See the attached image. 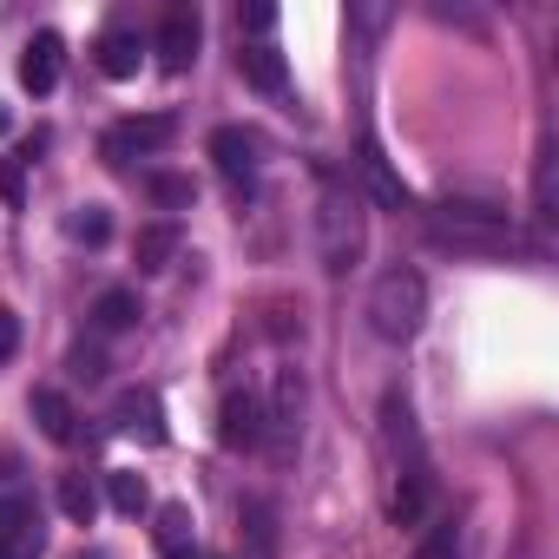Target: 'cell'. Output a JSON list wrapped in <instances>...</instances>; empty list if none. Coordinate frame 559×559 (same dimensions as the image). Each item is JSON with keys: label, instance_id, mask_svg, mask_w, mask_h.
<instances>
[{"label": "cell", "instance_id": "obj_9", "mask_svg": "<svg viewBox=\"0 0 559 559\" xmlns=\"http://www.w3.org/2000/svg\"><path fill=\"white\" fill-rule=\"evenodd\" d=\"M257 132H243V126H217L211 132V158H217V171L237 185V191H250L257 185Z\"/></svg>", "mask_w": 559, "mask_h": 559}, {"label": "cell", "instance_id": "obj_29", "mask_svg": "<svg viewBox=\"0 0 559 559\" xmlns=\"http://www.w3.org/2000/svg\"><path fill=\"white\" fill-rule=\"evenodd\" d=\"M276 27V8H263V0H257V8H237V34H250V40H263Z\"/></svg>", "mask_w": 559, "mask_h": 559}, {"label": "cell", "instance_id": "obj_14", "mask_svg": "<svg viewBox=\"0 0 559 559\" xmlns=\"http://www.w3.org/2000/svg\"><path fill=\"white\" fill-rule=\"evenodd\" d=\"M428 507H435V467H428V461H421V467H402V487H395V500H389V520H395V526H421Z\"/></svg>", "mask_w": 559, "mask_h": 559}, {"label": "cell", "instance_id": "obj_33", "mask_svg": "<svg viewBox=\"0 0 559 559\" xmlns=\"http://www.w3.org/2000/svg\"><path fill=\"white\" fill-rule=\"evenodd\" d=\"M73 559H99V552H73Z\"/></svg>", "mask_w": 559, "mask_h": 559}, {"label": "cell", "instance_id": "obj_19", "mask_svg": "<svg viewBox=\"0 0 559 559\" xmlns=\"http://www.w3.org/2000/svg\"><path fill=\"white\" fill-rule=\"evenodd\" d=\"M139 67H145V47H139V34H99V73L106 80H139Z\"/></svg>", "mask_w": 559, "mask_h": 559}, {"label": "cell", "instance_id": "obj_12", "mask_svg": "<svg viewBox=\"0 0 559 559\" xmlns=\"http://www.w3.org/2000/svg\"><path fill=\"white\" fill-rule=\"evenodd\" d=\"M152 546H158L165 559H198V520H191L185 500H165V507H158V520H152Z\"/></svg>", "mask_w": 559, "mask_h": 559}, {"label": "cell", "instance_id": "obj_30", "mask_svg": "<svg viewBox=\"0 0 559 559\" xmlns=\"http://www.w3.org/2000/svg\"><path fill=\"white\" fill-rule=\"evenodd\" d=\"M14 349H21V317H14V310H0V362H8Z\"/></svg>", "mask_w": 559, "mask_h": 559}, {"label": "cell", "instance_id": "obj_17", "mask_svg": "<svg viewBox=\"0 0 559 559\" xmlns=\"http://www.w3.org/2000/svg\"><path fill=\"white\" fill-rule=\"evenodd\" d=\"M34 421H40V435L53 448H73L80 441V415H73V402L60 389H34Z\"/></svg>", "mask_w": 559, "mask_h": 559}, {"label": "cell", "instance_id": "obj_25", "mask_svg": "<svg viewBox=\"0 0 559 559\" xmlns=\"http://www.w3.org/2000/svg\"><path fill=\"white\" fill-rule=\"evenodd\" d=\"M67 237L86 243V250H99V243L112 237V211H106V204H80V211H67Z\"/></svg>", "mask_w": 559, "mask_h": 559}, {"label": "cell", "instance_id": "obj_11", "mask_svg": "<svg viewBox=\"0 0 559 559\" xmlns=\"http://www.w3.org/2000/svg\"><path fill=\"white\" fill-rule=\"evenodd\" d=\"M356 171H362V185H369V198H376L382 211H408V204H415V191L402 185V171L389 165V152H382L376 139H362V158H356Z\"/></svg>", "mask_w": 559, "mask_h": 559}, {"label": "cell", "instance_id": "obj_16", "mask_svg": "<svg viewBox=\"0 0 559 559\" xmlns=\"http://www.w3.org/2000/svg\"><path fill=\"white\" fill-rule=\"evenodd\" d=\"M178 243H185L178 217H158V224H145V230H139V243H132V263H139L145 276H158V270H171Z\"/></svg>", "mask_w": 559, "mask_h": 559}, {"label": "cell", "instance_id": "obj_15", "mask_svg": "<svg viewBox=\"0 0 559 559\" xmlns=\"http://www.w3.org/2000/svg\"><path fill=\"white\" fill-rule=\"evenodd\" d=\"M237 73H243V86H257V93H284V86H290V67H284V53H276L270 40H250V47L237 53Z\"/></svg>", "mask_w": 559, "mask_h": 559}, {"label": "cell", "instance_id": "obj_1", "mask_svg": "<svg viewBox=\"0 0 559 559\" xmlns=\"http://www.w3.org/2000/svg\"><path fill=\"white\" fill-rule=\"evenodd\" d=\"M428 230H435V243H454V250H480V257L520 250V230H513L507 204H487V198H461V191H448V198L428 211Z\"/></svg>", "mask_w": 559, "mask_h": 559}, {"label": "cell", "instance_id": "obj_32", "mask_svg": "<svg viewBox=\"0 0 559 559\" xmlns=\"http://www.w3.org/2000/svg\"><path fill=\"white\" fill-rule=\"evenodd\" d=\"M0 132H14V112H8V99H0Z\"/></svg>", "mask_w": 559, "mask_h": 559}, {"label": "cell", "instance_id": "obj_2", "mask_svg": "<svg viewBox=\"0 0 559 559\" xmlns=\"http://www.w3.org/2000/svg\"><path fill=\"white\" fill-rule=\"evenodd\" d=\"M362 237H369L362 198L336 171H323V191H317V257H323V270L330 276H349L362 263Z\"/></svg>", "mask_w": 559, "mask_h": 559}, {"label": "cell", "instance_id": "obj_6", "mask_svg": "<svg viewBox=\"0 0 559 559\" xmlns=\"http://www.w3.org/2000/svg\"><path fill=\"white\" fill-rule=\"evenodd\" d=\"M40 546H47L40 507L8 493V500H0V559H40Z\"/></svg>", "mask_w": 559, "mask_h": 559}, {"label": "cell", "instance_id": "obj_21", "mask_svg": "<svg viewBox=\"0 0 559 559\" xmlns=\"http://www.w3.org/2000/svg\"><path fill=\"white\" fill-rule=\"evenodd\" d=\"M533 217H539L546 230L559 224V152H552V145L539 152V171H533Z\"/></svg>", "mask_w": 559, "mask_h": 559}, {"label": "cell", "instance_id": "obj_5", "mask_svg": "<svg viewBox=\"0 0 559 559\" xmlns=\"http://www.w3.org/2000/svg\"><path fill=\"white\" fill-rule=\"evenodd\" d=\"M171 139H178V119H171V112H145V119H126L119 132H106V145H99V152H106V165H119V171H126V165H132V152H165Z\"/></svg>", "mask_w": 559, "mask_h": 559}, {"label": "cell", "instance_id": "obj_18", "mask_svg": "<svg viewBox=\"0 0 559 559\" xmlns=\"http://www.w3.org/2000/svg\"><path fill=\"white\" fill-rule=\"evenodd\" d=\"M304 402H310L304 376L284 369V376H276V402L263 408V415H270V435H297V428H304Z\"/></svg>", "mask_w": 559, "mask_h": 559}, {"label": "cell", "instance_id": "obj_10", "mask_svg": "<svg viewBox=\"0 0 559 559\" xmlns=\"http://www.w3.org/2000/svg\"><path fill=\"white\" fill-rule=\"evenodd\" d=\"M382 441H389V454H395L402 467H421V461H428L421 428H415V408H408V395H402V389H389V395H382Z\"/></svg>", "mask_w": 559, "mask_h": 559}, {"label": "cell", "instance_id": "obj_13", "mask_svg": "<svg viewBox=\"0 0 559 559\" xmlns=\"http://www.w3.org/2000/svg\"><path fill=\"white\" fill-rule=\"evenodd\" d=\"M60 60H67V47H60V34H34L27 40V53H21V86L40 99V93H53L60 86Z\"/></svg>", "mask_w": 559, "mask_h": 559}, {"label": "cell", "instance_id": "obj_28", "mask_svg": "<svg viewBox=\"0 0 559 559\" xmlns=\"http://www.w3.org/2000/svg\"><path fill=\"white\" fill-rule=\"evenodd\" d=\"M0 198L27 204V158H0Z\"/></svg>", "mask_w": 559, "mask_h": 559}, {"label": "cell", "instance_id": "obj_23", "mask_svg": "<svg viewBox=\"0 0 559 559\" xmlns=\"http://www.w3.org/2000/svg\"><path fill=\"white\" fill-rule=\"evenodd\" d=\"M243 533H250L257 559H276V546H284V539H276V507L270 500H243Z\"/></svg>", "mask_w": 559, "mask_h": 559}, {"label": "cell", "instance_id": "obj_20", "mask_svg": "<svg viewBox=\"0 0 559 559\" xmlns=\"http://www.w3.org/2000/svg\"><path fill=\"white\" fill-rule=\"evenodd\" d=\"M139 317H145V310H139L132 290H99V297H93V330H99V336H126Z\"/></svg>", "mask_w": 559, "mask_h": 559}, {"label": "cell", "instance_id": "obj_27", "mask_svg": "<svg viewBox=\"0 0 559 559\" xmlns=\"http://www.w3.org/2000/svg\"><path fill=\"white\" fill-rule=\"evenodd\" d=\"M415 559H461V526H454V520H435V526L421 533Z\"/></svg>", "mask_w": 559, "mask_h": 559}, {"label": "cell", "instance_id": "obj_22", "mask_svg": "<svg viewBox=\"0 0 559 559\" xmlns=\"http://www.w3.org/2000/svg\"><path fill=\"white\" fill-rule=\"evenodd\" d=\"M106 500H112L126 520H139V513L152 507V487H145V474H132V467H112V474H106Z\"/></svg>", "mask_w": 559, "mask_h": 559}, {"label": "cell", "instance_id": "obj_24", "mask_svg": "<svg viewBox=\"0 0 559 559\" xmlns=\"http://www.w3.org/2000/svg\"><path fill=\"white\" fill-rule=\"evenodd\" d=\"M60 513H67L73 526H93V513H99V487H93L86 474H60Z\"/></svg>", "mask_w": 559, "mask_h": 559}, {"label": "cell", "instance_id": "obj_3", "mask_svg": "<svg viewBox=\"0 0 559 559\" xmlns=\"http://www.w3.org/2000/svg\"><path fill=\"white\" fill-rule=\"evenodd\" d=\"M421 323H428V284H421V270H408V263L382 270L376 284H369V330L382 343H415Z\"/></svg>", "mask_w": 559, "mask_h": 559}, {"label": "cell", "instance_id": "obj_26", "mask_svg": "<svg viewBox=\"0 0 559 559\" xmlns=\"http://www.w3.org/2000/svg\"><path fill=\"white\" fill-rule=\"evenodd\" d=\"M145 191H152V204H165V211H191V204H198V185H191L185 171H152Z\"/></svg>", "mask_w": 559, "mask_h": 559}, {"label": "cell", "instance_id": "obj_31", "mask_svg": "<svg viewBox=\"0 0 559 559\" xmlns=\"http://www.w3.org/2000/svg\"><path fill=\"white\" fill-rule=\"evenodd\" d=\"M99 369H106V362H99V349H73V376H86V382H93Z\"/></svg>", "mask_w": 559, "mask_h": 559}, {"label": "cell", "instance_id": "obj_4", "mask_svg": "<svg viewBox=\"0 0 559 559\" xmlns=\"http://www.w3.org/2000/svg\"><path fill=\"white\" fill-rule=\"evenodd\" d=\"M217 441H224L230 454H257V448L270 441V415H263V395H257V389H230V395L217 402Z\"/></svg>", "mask_w": 559, "mask_h": 559}, {"label": "cell", "instance_id": "obj_7", "mask_svg": "<svg viewBox=\"0 0 559 559\" xmlns=\"http://www.w3.org/2000/svg\"><path fill=\"white\" fill-rule=\"evenodd\" d=\"M198 40H204V21H198V8H171V14L158 21V40H152V53H158V67H165V73H185V67L198 60Z\"/></svg>", "mask_w": 559, "mask_h": 559}, {"label": "cell", "instance_id": "obj_8", "mask_svg": "<svg viewBox=\"0 0 559 559\" xmlns=\"http://www.w3.org/2000/svg\"><path fill=\"white\" fill-rule=\"evenodd\" d=\"M112 428L132 435V441H145V448H158V441H165V402H158L152 389H119V402H112Z\"/></svg>", "mask_w": 559, "mask_h": 559}, {"label": "cell", "instance_id": "obj_34", "mask_svg": "<svg viewBox=\"0 0 559 559\" xmlns=\"http://www.w3.org/2000/svg\"><path fill=\"white\" fill-rule=\"evenodd\" d=\"M198 559H217V552H198Z\"/></svg>", "mask_w": 559, "mask_h": 559}]
</instances>
